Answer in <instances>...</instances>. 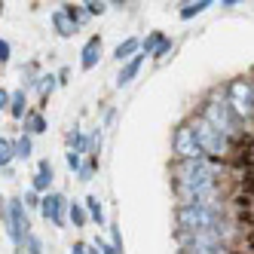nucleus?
<instances>
[{
	"label": "nucleus",
	"mask_w": 254,
	"mask_h": 254,
	"mask_svg": "<svg viewBox=\"0 0 254 254\" xmlns=\"http://www.w3.org/2000/svg\"><path fill=\"white\" fill-rule=\"evenodd\" d=\"M199 117H202V120L211 126V129L221 132L224 138H230V144H233V141H239V138L245 135L242 123L230 114L227 98H224V89H214V92L202 101V107H199Z\"/></svg>",
	"instance_id": "nucleus-1"
},
{
	"label": "nucleus",
	"mask_w": 254,
	"mask_h": 254,
	"mask_svg": "<svg viewBox=\"0 0 254 254\" xmlns=\"http://www.w3.org/2000/svg\"><path fill=\"white\" fill-rule=\"evenodd\" d=\"M187 126L193 129V138H196V144H199V150H202V156L205 159H217V162H227V156H230V138H224L217 129H211V126L202 120V117H190L187 120Z\"/></svg>",
	"instance_id": "nucleus-2"
},
{
	"label": "nucleus",
	"mask_w": 254,
	"mask_h": 254,
	"mask_svg": "<svg viewBox=\"0 0 254 254\" xmlns=\"http://www.w3.org/2000/svg\"><path fill=\"white\" fill-rule=\"evenodd\" d=\"M175 221H178V233H202V230H214L221 224L224 211L202 208V205H178Z\"/></svg>",
	"instance_id": "nucleus-3"
},
{
	"label": "nucleus",
	"mask_w": 254,
	"mask_h": 254,
	"mask_svg": "<svg viewBox=\"0 0 254 254\" xmlns=\"http://www.w3.org/2000/svg\"><path fill=\"white\" fill-rule=\"evenodd\" d=\"M224 98H227L230 114L239 120V123H251L254 120V89H251V80L248 77L230 80L227 89H224Z\"/></svg>",
	"instance_id": "nucleus-4"
},
{
	"label": "nucleus",
	"mask_w": 254,
	"mask_h": 254,
	"mask_svg": "<svg viewBox=\"0 0 254 254\" xmlns=\"http://www.w3.org/2000/svg\"><path fill=\"white\" fill-rule=\"evenodd\" d=\"M172 150H175V159L184 162V159H202V150H199V144L193 138V129L187 123H181L175 129V138H172Z\"/></svg>",
	"instance_id": "nucleus-5"
},
{
	"label": "nucleus",
	"mask_w": 254,
	"mask_h": 254,
	"mask_svg": "<svg viewBox=\"0 0 254 254\" xmlns=\"http://www.w3.org/2000/svg\"><path fill=\"white\" fill-rule=\"evenodd\" d=\"M64 211H67V199L62 193H46V196H40V214L46 217L52 227H64V221H67Z\"/></svg>",
	"instance_id": "nucleus-6"
},
{
	"label": "nucleus",
	"mask_w": 254,
	"mask_h": 254,
	"mask_svg": "<svg viewBox=\"0 0 254 254\" xmlns=\"http://www.w3.org/2000/svg\"><path fill=\"white\" fill-rule=\"evenodd\" d=\"M98 59H101V37H89L86 46H83V52H80V67L83 70H92L98 64Z\"/></svg>",
	"instance_id": "nucleus-7"
},
{
	"label": "nucleus",
	"mask_w": 254,
	"mask_h": 254,
	"mask_svg": "<svg viewBox=\"0 0 254 254\" xmlns=\"http://www.w3.org/2000/svg\"><path fill=\"white\" fill-rule=\"evenodd\" d=\"M22 129H25V135H43L49 126H46V117L40 114V111H28L25 114V120H22Z\"/></svg>",
	"instance_id": "nucleus-8"
},
{
	"label": "nucleus",
	"mask_w": 254,
	"mask_h": 254,
	"mask_svg": "<svg viewBox=\"0 0 254 254\" xmlns=\"http://www.w3.org/2000/svg\"><path fill=\"white\" fill-rule=\"evenodd\" d=\"M138 52H141V40H138V37H126V40L114 49V59H117V62H129V59L138 56Z\"/></svg>",
	"instance_id": "nucleus-9"
},
{
	"label": "nucleus",
	"mask_w": 254,
	"mask_h": 254,
	"mask_svg": "<svg viewBox=\"0 0 254 254\" xmlns=\"http://www.w3.org/2000/svg\"><path fill=\"white\" fill-rule=\"evenodd\" d=\"M141 62H144V52H138L135 59H129L123 64V70H120V77H117V86H126V83H132L135 77H138V70H141Z\"/></svg>",
	"instance_id": "nucleus-10"
},
{
	"label": "nucleus",
	"mask_w": 254,
	"mask_h": 254,
	"mask_svg": "<svg viewBox=\"0 0 254 254\" xmlns=\"http://www.w3.org/2000/svg\"><path fill=\"white\" fill-rule=\"evenodd\" d=\"M25 114H28V101H25V89H19V92H12V98H9V117L22 123Z\"/></svg>",
	"instance_id": "nucleus-11"
},
{
	"label": "nucleus",
	"mask_w": 254,
	"mask_h": 254,
	"mask_svg": "<svg viewBox=\"0 0 254 254\" xmlns=\"http://www.w3.org/2000/svg\"><path fill=\"white\" fill-rule=\"evenodd\" d=\"M86 214L92 217V221L98 224V227H104V205H101V199L98 196H86Z\"/></svg>",
	"instance_id": "nucleus-12"
},
{
	"label": "nucleus",
	"mask_w": 254,
	"mask_h": 254,
	"mask_svg": "<svg viewBox=\"0 0 254 254\" xmlns=\"http://www.w3.org/2000/svg\"><path fill=\"white\" fill-rule=\"evenodd\" d=\"M56 86H59V77L56 74H43V77H37V89H40V101L46 104V98L56 92ZM40 104V107H43Z\"/></svg>",
	"instance_id": "nucleus-13"
},
{
	"label": "nucleus",
	"mask_w": 254,
	"mask_h": 254,
	"mask_svg": "<svg viewBox=\"0 0 254 254\" xmlns=\"http://www.w3.org/2000/svg\"><path fill=\"white\" fill-rule=\"evenodd\" d=\"M181 254H230L227 245H181Z\"/></svg>",
	"instance_id": "nucleus-14"
},
{
	"label": "nucleus",
	"mask_w": 254,
	"mask_h": 254,
	"mask_svg": "<svg viewBox=\"0 0 254 254\" xmlns=\"http://www.w3.org/2000/svg\"><path fill=\"white\" fill-rule=\"evenodd\" d=\"M52 25H56V31H59V37H70V34L77 31L74 25H70V19H67V15H64L62 9H56V12H52Z\"/></svg>",
	"instance_id": "nucleus-15"
},
{
	"label": "nucleus",
	"mask_w": 254,
	"mask_h": 254,
	"mask_svg": "<svg viewBox=\"0 0 254 254\" xmlns=\"http://www.w3.org/2000/svg\"><path fill=\"white\" fill-rule=\"evenodd\" d=\"M12 159H15V144H12V138L0 135V169H9Z\"/></svg>",
	"instance_id": "nucleus-16"
},
{
	"label": "nucleus",
	"mask_w": 254,
	"mask_h": 254,
	"mask_svg": "<svg viewBox=\"0 0 254 254\" xmlns=\"http://www.w3.org/2000/svg\"><path fill=\"white\" fill-rule=\"evenodd\" d=\"M67 217H70L74 227H86V221H89V214H86V208L80 202H67Z\"/></svg>",
	"instance_id": "nucleus-17"
},
{
	"label": "nucleus",
	"mask_w": 254,
	"mask_h": 254,
	"mask_svg": "<svg viewBox=\"0 0 254 254\" xmlns=\"http://www.w3.org/2000/svg\"><path fill=\"white\" fill-rule=\"evenodd\" d=\"M15 144V159H31V153H34V141H31V135H22L19 141H12Z\"/></svg>",
	"instance_id": "nucleus-18"
},
{
	"label": "nucleus",
	"mask_w": 254,
	"mask_h": 254,
	"mask_svg": "<svg viewBox=\"0 0 254 254\" xmlns=\"http://www.w3.org/2000/svg\"><path fill=\"white\" fill-rule=\"evenodd\" d=\"M19 248H22L25 254H43V242H40V239H37L34 233H28V236H25Z\"/></svg>",
	"instance_id": "nucleus-19"
},
{
	"label": "nucleus",
	"mask_w": 254,
	"mask_h": 254,
	"mask_svg": "<svg viewBox=\"0 0 254 254\" xmlns=\"http://www.w3.org/2000/svg\"><path fill=\"white\" fill-rule=\"evenodd\" d=\"M208 6H211V3H208V0H199V3H187V6H184V9H181L178 15H181V19H184V22H187V19H193V15H199V12H205Z\"/></svg>",
	"instance_id": "nucleus-20"
},
{
	"label": "nucleus",
	"mask_w": 254,
	"mask_h": 254,
	"mask_svg": "<svg viewBox=\"0 0 254 254\" xmlns=\"http://www.w3.org/2000/svg\"><path fill=\"white\" fill-rule=\"evenodd\" d=\"M62 12H64L67 19H70V25H74V28H77V25H83V22L89 19V15H86L80 6H74V3H64V9H62Z\"/></svg>",
	"instance_id": "nucleus-21"
},
{
	"label": "nucleus",
	"mask_w": 254,
	"mask_h": 254,
	"mask_svg": "<svg viewBox=\"0 0 254 254\" xmlns=\"http://www.w3.org/2000/svg\"><path fill=\"white\" fill-rule=\"evenodd\" d=\"M49 187H52V175H40V172L34 175V181H31V190H34V193H43V196H46Z\"/></svg>",
	"instance_id": "nucleus-22"
},
{
	"label": "nucleus",
	"mask_w": 254,
	"mask_h": 254,
	"mask_svg": "<svg viewBox=\"0 0 254 254\" xmlns=\"http://www.w3.org/2000/svg\"><path fill=\"white\" fill-rule=\"evenodd\" d=\"M162 40H166V37H162L159 31H153L147 40H141V49H144V56H153V52H156V46H159Z\"/></svg>",
	"instance_id": "nucleus-23"
},
{
	"label": "nucleus",
	"mask_w": 254,
	"mask_h": 254,
	"mask_svg": "<svg viewBox=\"0 0 254 254\" xmlns=\"http://www.w3.org/2000/svg\"><path fill=\"white\" fill-rule=\"evenodd\" d=\"M107 9V3H101V0H98V3H95V0H89V3H83V12L86 15H101Z\"/></svg>",
	"instance_id": "nucleus-24"
},
{
	"label": "nucleus",
	"mask_w": 254,
	"mask_h": 254,
	"mask_svg": "<svg viewBox=\"0 0 254 254\" xmlns=\"http://www.w3.org/2000/svg\"><path fill=\"white\" fill-rule=\"evenodd\" d=\"M9 59H12V46H9V40H3V37H0V67H3Z\"/></svg>",
	"instance_id": "nucleus-25"
},
{
	"label": "nucleus",
	"mask_w": 254,
	"mask_h": 254,
	"mask_svg": "<svg viewBox=\"0 0 254 254\" xmlns=\"http://www.w3.org/2000/svg\"><path fill=\"white\" fill-rule=\"evenodd\" d=\"M64 159H67V169H70V172H80V169H83V159H80V153L67 150V156H64Z\"/></svg>",
	"instance_id": "nucleus-26"
},
{
	"label": "nucleus",
	"mask_w": 254,
	"mask_h": 254,
	"mask_svg": "<svg viewBox=\"0 0 254 254\" xmlns=\"http://www.w3.org/2000/svg\"><path fill=\"white\" fill-rule=\"evenodd\" d=\"M22 202H25V211H28V208H40V193H34V190H31V193H25Z\"/></svg>",
	"instance_id": "nucleus-27"
},
{
	"label": "nucleus",
	"mask_w": 254,
	"mask_h": 254,
	"mask_svg": "<svg viewBox=\"0 0 254 254\" xmlns=\"http://www.w3.org/2000/svg\"><path fill=\"white\" fill-rule=\"evenodd\" d=\"M172 46H175V43H172V40H162V43H159V46H156V52H153V59H166V52H169V49H172Z\"/></svg>",
	"instance_id": "nucleus-28"
},
{
	"label": "nucleus",
	"mask_w": 254,
	"mask_h": 254,
	"mask_svg": "<svg viewBox=\"0 0 254 254\" xmlns=\"http://www.w3.org/2000/svg\"><path fill=\"white\" fill-rule=\"evenodd\" d=\"M95 248H98L101 254H120V251H117L111 242H104V239H95Z\"/></svg>",
	"instance_id": "nucleus-29"
},
{
	"label": "nucleus",
	"mask_w": 254,
	"mask_h": 254,
	"mask_svg": "<svg viewBox=\"0 0 254 254\" xmlns=\"http://www.w3.org/2000/svg\"><path fill=\"white\" fill-rule=\"evenodd\" d=\"M0 221H9V199H3V196H0Z\"/></svg>",
	"instance_id": "nucleus-30"
},
{
	"label": "nucleus",
	"mask_w": 254,
	"mask_h": 254,
	"mask_svg": "<svg viewBox=\"0 0 254 254\" xmlns=\"http://www.w3.org/2000/svg\"><path fill=\"white\" fill-rule=\"evenodd\" d=\"M9 98H12V92H6V89L0 86V111H9Z\"/></svg>",
	"instance_id": "nucleus-31"
},
{
	"label": "nucleus",
	"mask_w": 254,
	"mask_h": 254,
	"mask_svg": "<svg viewBox=\"0 0 254 254\" xmlns=\"http://www.w3.org/2000/svg\"><path fill=\"white\" fill-rule=\"evenodd\" d=\"M111 236H114V242H111V245H114V248H117V251L123 254V236H120V230L114 227V230H111Z\"/></svg>",
	"instance_id": "nucleus-32"
},
{
	"label": "nucleus",
	"mask_w": 254,
	"mask_h": 254,
	"mask_svg": "<svg viewBox=\"0 0 254 254\" xmlns=\"http://www.w3.org/2000/svg\"><path fill=\"white\" fill-rule=\"evenodd\" d=\"M70 254H89V245L86 242H77L74 248H70Z\"/></svg>",
	"instance_id": "nucleus-33"
},
{
	"label": "nucleus",
	"mask_w": 254,
	"mask_h": 254,
	"mask_svg": "<svg viewBox=\"0 0 254 254\" xmlns=\"http://www.w3.org/2000/svg\"><path fill=\"white\" fill-rule=\"evenodd\" d=\"M12 254H25V251H22V248H15V251H12Z\"/></svg>",
	"instance_id": "nucleus-34"
},
{
	"label": "nucleus",
	"mask_w": 254,
	"mask_h": 254,
	"mask_svg": "<svg viewBox=\"0 0 254 254\" xmlns=\"http://www.w3.org/2000/svg\"><path fill=\"white\" fill-rule=\"evenodd\" d=\"M0 15H3V3H0Z\"/></svg>",
	"instance_id": "nucleus-35"
},
{
	"label": "nucleus",
	"mask_w": 254,
	"mask_h": 254,
	"mask_svg": "<svg viewBox=\"0 0 254 254\" xmlns=\"http://www.w3.org/2000/svg\"><path fill=\"white\" fill-rule=\"evenodd\" d=\"M251 89H254V80H251Z\"/></svg>",
	"instance_id": "nucleus-36"
}]
</instances>
